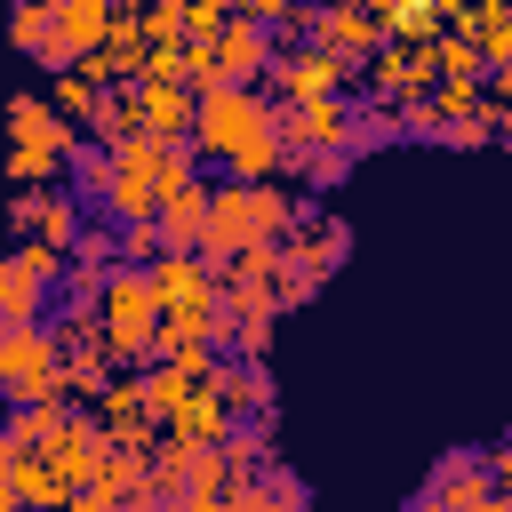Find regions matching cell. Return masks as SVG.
<instances>
[{
    "instance_id": "277c9868",
    "label": "cell",
    "mask_w": 512,
    "mask_h": 512,
    "mask_svg": "<svg viewBox=\"0 0 512 512\" xmlns=\"http://www.w3.org/2000/svg\"><path fill=\"white\" fill-rule=\"evenodd\" d=\"M304 40L328 48V56H344V64H368V56L384 48L368 0H320V8H304Z\"/></svg>"
},
{
    "instance_id": "6da1fadb",
    "label": "cell",
    "mask_w": 512,
    "mask_h": 512,
    "mask_svg": "<svg viewBox=\"0 0 512 512\" xmlns=\"http://www.w3.org/2000/svg\"><path fill=\"white\" fill-rule=\"evenodd\" d=\"M0 400L24 408V400H64V336L48 320H24V328H0Z\"/></svg>"
},
{
    "instance_id": "ba28073f",
    "label": "cell",
    "mask_w": 512,
    "mask_h": 512,
    "mask_svg": "<svg viewBox=\"0 0 512 512\" xmlns=\"http://www.w3.org/2000/svg\"><path fill=\"white\" fill-rule=\"evenodd\" d=\"M144 288H152L160 320H192V312H216V272H208L200 256H160V264L144 272Z\"/></svg>"
},
{
    "instance_id": "9a60e30c",
    "label": "cell",
    "mask_w": 512,
    "mask_h": 512,
    "mask_svg": "<svg viewBox=\"0 0 512 512\" xmlns=\"http://www.w3.org/2000/svg\"><path fill=\"white\" fill-rule=\"evenodd\" d=\"M208 392H216L232 416H264V408H272V376H264V360H216V368H208Z\"/></svg>"
},
{
    "instance_id": "484cf974",
    "label": "cell",
    "mask_w": 512,
    "mask_h": 512,
    "mask_svg": "<svg viewBox=\"0 0 512 512\" xmlns=\"http://www.w3.org/2000/svg\"><path fill=\"white\" fill-rule=\"evenodd\" d=\"M32 240H48V248L64 256V248L80 240V200H72V192H64V200H48V192H40V208H32Z\"/></svg>"
},
{
    "instance_id": "1f68e13d",
    "label": "cell",
    "mask_w": 512,
    "mask_h": 512,
    "mask_svg": "<svg viewBox=\"0 0 512 512\" xmlns=\"http://www.w3.org/2000/svg\"><path fill=\"white\" fill-rule=\"evenodd\" d=\"M72 184L96 192V184H104V152H72Z\"/></svg>"
},
{
    "instance_id": "83f0119b",
    "label": "cell",
    "mask_w": 512,
    "mask_h": 512,
    "mask_svg": "<svg viewBox=\"0 0 512 512\" xmlns=\"http://www.w3.org/2000/svg\"><path fill=\"white\" fill-rule=\"evenodd\" d=\"M8 264H16V272H24V280H40V288H48V280H56V272H64V256H56V248H48V240H16V256H8Z\"/></svg>"
},
{
    "instance_id": "30bf717a",
    "label": "cell",
    "mask_w": 512,
    "mask_h": 512,
    "mask_svg": "<svg viewBox=\"0 0 512 512\" xmlns=\"http://www.w3.org/2000/svg\"><path fill=\"white\" fill-rule=\"evenodd\" d=\"M0 128H8L16 152H40V160H64V168H72V128H64L40 96H8V104H0Z\"/></svg>"
},
{
    "instance_id": "4fadbf2b",
    "label": "cell",
    "mask_w": 512,
    "mask_h": 512,
    "mask_svg": "<svg viewBox=\"0 0 512 512\" xmlns=\"http://www.w3.org/2000/svg\"><path fill=\"white\" fill-rule=\"evenodd\" d=\"M232 424H240V416H232V408H224V400H216L208 384H200V392H184V400H176V408L160 416L168 448H216V440H224Z\"/></svg>"
},
{
    "instance_id": "d4e9b609",
    "label": "cell",
    "mask_w": 512,
    "mask_h": 512,
    "mask_svg": "<svg viewBox=\"0 0 512 512\" xmlns=\"http://www.w3.org/2000/svg\"><path fill=\"white\" fill-rule=\"evenodd\" d=\"M224 160H232V184H272V168H280V144H272V128H256V136H240Z\"/></svg>"
},
{
    "instance_id": "5b68a950",
    "label": "cell",
    "mask_w": 512,
    "mask_h": 512,
    "mask_svg": "<svg viewBox=\"0 0 512 512\" xmlns=\"http://www.w3.org/2000/svg\"><path fill=\"white\" fill-rule=\"evenodd\" d=\"M208 56H216V80H224V88H256V80L272 72L280 40H272L256 16H224V24H216V40H208Z\"/></svg>"
},
{
    "instance_id": "52a82bcc",
    "label": "cell",
    "mask_w": 512,
    "mask_h": 512,
    "mask_svg": "<svg viewBox=\"0 0 512 512\" xmlns=\"http://www.w3.org/2000/svg\"><path fill=\"white\" fill-rule=\"evenodd\" d=\"M344 72H352L344 56H328V48H312V40H304V48L272 56V72H264V80H272V96H280V104H320V96H336V88H344Z\"/></svg>"
},
{
    "instance_id": "d6986e66",
    "label": "cell",
    "mask_w": 512,
    "mask_h": 512,
    "mask_svg": "<svg viewBox=\"0 0 512 512\" xmlns=\"http://www.w3.org/2000/svg\"><path fill=\"white\" fill-rule=\"evenodd\" d=\"M136 88V128L144 136H184L192 128V88H144V80H128Z\"/></svg>"
},
{
    "instance_id": "4dcf8cb0",
    "label": "cell",
    "mask_w": 512,
    "mask_h": 512,
    "mask_svg": "<svg viewBox=\"0 0 512 512\" xmlns=\"http://www.w3.org/2000/svg\"><path fill=\"white\" fill-rule=\"evenodd\" d=\"M224 512H280V504H272V496H264V488H256V480H240V488H232V496H224Z\"/></svg>"
},
{
    "instance_id": "2e32d148",
    "label": "cell",
    "mask_w": 512,
    "mask_h": 512,
    "mask_svg": "<svg viewBox=\"0 0 512 512\" xmlns=\"http://www.w3.org/2000/svg\"><path fill=\"white\" fill-rule=\"evenodd\" d=\"M8 488H16V504H32V512H64V496H72V480H64V464H56L48 448H24L16 472H8Z\"/></svg>"
},
{
    "instance_id": "603a6c76",
    "label": "cell",
    "mask_w": 512,
    "mask_h": 512,
    "mask_svg": "<svg viewBox=\"0 0 512 512\" xmlns=\"http://www.w3.org/2000/svg\"><path fill=\"white\" fill-rule=\"evenodd\" d=\"M96 96H104V88H96L88 72H72V64H64V72H56V88H48L40 104H48V112H56L64 128H88V112H96Z\"/></svg>"
},
{
    "instance_id": "8fae6325",
    "label": "cell",
    "mask_w": 512,
    "mask_h": 512,
    "mask_svg": "<svg viewBox=\"0 0 512 512\" xmlns=\"http://www.w3.org/2000/svg\"><path fill=\"white\" fill-rule=\"evenodd\" d=\"M200 216H208V184H200V176L160 184V200H152V232H160L168 256H192V248H200Z\"/></svg>"
},
{
    "instance_id": "44dd1931",
    "label": "cell",
    "mask_w": 512,
    "mask_h": 512,
    "mask_svg": "<svg viewBox=\"0 0 512 512\" xmlns=\"http://www.w3.org/2000/svg\"><path fill=\"white\" fill-rule=\"evenodd\" d=\"M64 416H72L64 400H24V408H8V416H0V432H8L16 448H48V440L64 432Z\"/></svg>"
},
{
    "instance_id": "f546056e",
    "label": "cell",
    "mask_w": 512,
    "mask_h": 512,
    "mask_svg": "<svg viewBox=\"0 0 512 512\" xmlns=\"http://www.w3.org/2000/svg\"><path fill=\"white\" fill-rule=\"evenodd\" d=\"M344 168H352V160H344V152H304V160H296V176H304V184H312V192H320V184H336V176H344Z\"/></svg>"
},
{
    "instance_id": "9c48e42d",
    "label": "cell",
    "mask_w": 512,
    "mask_h": 512,
    "mask_svg": "<svg viewBox=\"0 0 512 512\" xmlns=\"http://www.w3.org/2000/svg\"><path fill=\"white\" fill-rule=\"evenodd\" d=\"M488 496H496V480H488L480 456H440L432 480H424V496H416L408 512H480Z\"/></svg>"
},
{
    "instance_id": "f1b7e54d",
    "label": "cell",
    "mask_w": 512,
    "mask_h": 512,
    "mask_svg": "<svg viewBox=\"0 0 512 512\" xmlns=\"http://www.w3.org/2000/svg\"><path fill=\"white\" fill-rule=\"evenodd\" d=\"M56 176H64V160H40V152H8V184H24V192H32V184H56Z\"/></svg>"
},
{
    "instance_id": "d6a6232c",
    "label": "cell",
    "mask_w": 512,
    "mask_h": 512,
    "mask_svg": "<svg viewBox=\"0 0 512 512\" xmlns=\"http://www.w3.org/2000/svg\"><path fill=\"white\" fill-rule=\"evenodd\" d=\"M160 512H224V504H192V496H176V504H160Z\"/></svg>"
},
{
    "instance_id": "5bb4252c",
    "label": "cell",
    "mask_w": 512,
    "mask_h": 512,
    "mask_svg": "<svg viewBox=\"0 0 512 512\" xmlns=\"http://www.w3.org/2000/svg\"><path fill=\"white\" fill-rule=\"evenodd\" d=\"M440 72H432V40H384L376 48V104H392V96H416V88H432Z\"/></svg>"
},
{
    "instance_id": "836d02e7",
    "label": "cell",
    "mask_w": 512,
    "mask_h": 512,
    "mask_svg": "<svg viewBox=\"0 0 512 512\" xmlns=\"http://www.w3.org/2000/svg\"><path fill=\"white\" fill-rule=\"evenodd\" d=\"M480 512H512V496H504V488H496V496H488V504H480Z\"/></svg>"
},
{
    "instance_id": "e575fe53",
    "label": "cell",
    "mask_w": 512,
    "mask_h": 512,
    "mask_svg": "<svg viewBox=\"0 0 512 512\" xmlns=\"http://www.w3.org/2000/svg\"><path fill=\"white\" fill-rule=\"evenodd\" d=\"M8 512H32V504H8Z\"/></svg>"
},
{
    "instance_id": "ffe728a7",
    "label": "cell",
    "mask_w": 512,
    "mask_h": 512,
    "mask_svg": "<svg viewBox=\"0 0 512 512\" xmlns=\"http://www.w3.org/2000/svg\"><path fill=\"white\" fill-rule=\"evenodd\" d=\"M296 216H304V208H296V192H280V184H248V224H256V248H280Z\"/></svg>"
},
{
    "instance_id": "cb8c5ba5",
    "label": "cell",
    "mask_w": 512,
    "mask_h": 512,
    "mask_svg": "<svg viewBox=\"0 0 512 512\" xmlns=\"http://www.w3.org/2000/svg\"><path fill=\"white\" fill-rule=\"evenodd\" d=\"M88 128H96V144H128V136H144V128H136V88H128V80L104 88L96 112H88Z\"/></svg>"
},
{
    "instance_id": "4316f807",
    "label": "cell",
    "mask_w": 512,
    "mask_h": 512,
    "mask_svg": "<svg viewBox=\"0 0 512 512\" xmlns=\"http://www.w3.org/2000/svg\"><path fill=\"white\" fill-rule=\"evenodd\" d=\"M24 320H40V280H24L0 256V328H24Z\"/></svg>"
},
{
    "instance_id": "8992f818",
    "label": "cell",
    "mask_w": 512,
    "mask_h": 512,
    "mask_svg": "<svg viewBox=\"0 0 512 512\" xmlns=\"http://www.w3.org/2000/svg\"><path fill=\"white\" fill-rule=\"evenodd\" d=\"M344 120H352V104H344V96H320V104H272V144H280V160L336 152Z\"/></svg>"
},
{
    "instance_id": "ac0fdd59",
    "label": "cell",
    "mask_w": 512,
    "mask_h": 512,
    "mask_svg": "<svg viewBox=\"0 0 512 512\" xmlns=\"http://www.w3.org/2000/svg\"><path fill=\"white\" fill-rule=\"evenodd\" d=\"M96 424H104V440H112V448H152V416H144L136 384H104V408H96Z\"/></svg>"
},
{
    "instance_id": "3957f363",
    "label": "cell",
    "mask_w": 512,
    "mask_h": 512,
    "mask_svg": "<svg viewBox=\"0 0 512 512\" xmlns=\"http://www.w3.org/2000/svg\"><path fill=\"white\" fill-rule=\"evenodd\" d=\"M256 128H272V96H256V88H208V96H192V152H232L240 136H256Z\"/></svg>"
},
{
    "instance_id": "7c38bea8",
    "label": "cell",
    "mask_w": 512,
    "mask_h": 512,
    "mask_svg": "<svg viewBox=\"0 0 512 512\" xmlns=\"http://www.w3.org/2000/svg\"><path fill=\"white\" fill-rule=\"evenodd\" d=\"M280 256H288V264H304L312 280H328V272L352 256V224H344V216H296V224H288V240H280Z\"/></svg>"
},
{
    "instance_id": "7402d4cb",
    "label": "cell",
    "mask_w": 512,
    "mask_h": 512,
    "mask_svg": "<svg viewBox=\"0 0 512 512\" xmlns=\"http://www.w3.org/2000/svg\"><path fill=\"white\" fill-rule=\"evenodd\" d=\"M240 480H232V464L216 456V448H184V488L176 496H192V504H224Z\"/></svg>"
},
{
    "instance_id": "7a4b0ae2",
    "label": "cell",
    "mask_w": 512,
    "mask_h": 512,
    "mask_svg": "<svg viewBox=\"0 0 512 512\" xmlns=\"http://www.w3.org/2000/svg\"><path fill=\"white\" fill-rule=\"evenodd\" d=\"M160 200V136H128V144H104V184H96V208L112 224H144Z\"/></svg>"
},
{
    "instance_id": "e0dca14e",
    "label": "cell",
    "mask_w": 512,
    "mask_h": 512,
    "mask_svg": "<svg viewBox=\"0 0 512 512\" xmlns=\"http://www.w3.org/2000/svg\"><path fill=\"white\" fill-rule=\"evenodd\" d=\"M8 40L32 56V64H48V72H64L72 56H64V40H56V16H48V0H16V16H8Z\"/></svg>"
}]
</instances>
